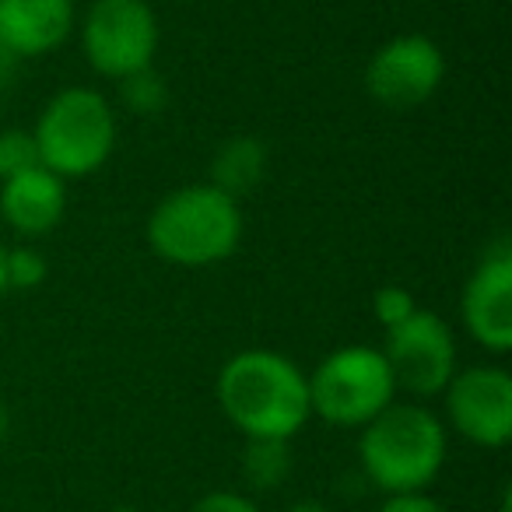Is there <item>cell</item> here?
<instances>
[{"label": "cell", "instance_id": "16", "mask_svg": "<svg viewBox=\"0 0 512 512\" xmlns=\"http://www.w3.org/2000/svg\"><path fill=\"white\" fill-rule=\"evenodd\" d=\"M39 162V148H36V137L32 130H0V183L25 169H36Z\"/></svg>", "mask_w": 512, "mask_h": 512}, {"label": "cell", "instance_id": "25", "mask_svg": "<svg viewBox=\"0 0 512 512\" xmlns=\"http://www.w3.org/2000/svg\"><path fill=\"white\" fill-rule=\"evenodd\" d=\"M109 512H141V509H134V505H116V509H109Z\"/></svg>", "mask_w": 512, "mask_h": 512}, {"label": "cell", "instance_id": "17", "mask_svg": "<svg viewBox=\"0 0 512 512\" xmlns=\"http://www.w3.org/2000/svg\"><path fill=\"white\" fill-rule=\"evenodd\" d=\"M4 271H8V288L15 292H32L50 278V264L46 256L32 246H15L4 256Z\"/></svg>", "mask_w": 512, "mask_h": 512}, {"label": "cell", "instance_id": "18", "mask_svg": "<svg viewBox=\"0 0 512 512\" xmlns=\"http://www.w3.org/2000/svg\"><path fill=\"white\" fill-rule=\"evenodd\" d=\"M414 309H418V302H414V295L407 292L404 285H383L376 295H372V313H376V320L383 330L400 327Z\"/></svg>", "mask_w": 512, "mask_h": 512}, {"label": "cell", "instance_id": "22", "mask_svg": "<svg viewBox=\"0 0 512 512\" xmlns=\"http://www.w3.org/2000/svg\"><path fill=\"white\" fill-rule=\"evenodd\" d=\"M285 512H334V509H330V505H323V502H316V498H302V502L288 505Z\"/></svg>", "mask_w": 512, "mask_h": 512}, {"label": "cell", "instance_id": "21", "mask_svg": "<svg viewBox=\"0 0 512 512\" xmlns=\"http://www.w3.org/2000/svg\"><path fill=\"white\" fill-rule=\"evenodd\" d=\"M18 67H22V60H18L15 53L8 50V46L0 43V88H11V85H15Z\"/></svg>", "mask_w": 512, "mask_h": 512}, {"label": "cell", "instance_id": "7", "mask_svg": "<svg viewBox=\"0 0 512 512\" xmlns=\"http://www.w3.org/2000/svg\"><path fill=\"white\" fill-rule=\"evenodd\" d=\"M383 358L393 372L397 390L411 397H439L453 379L456 365V334L439 313L414 309L400 327L386 330Z\"/></svg>", "mask_w": 512, "mask_h": 512}, {"label": "cell", "instance_id": "14", "mask_svg": "<svg viewBox=\"0 0 512 512\" xmlns=\"http://www.w3.org/2000/svg\"><path fill=\"white\" fill-rule=\"evenodd\" d=\"M295 460H292V442L288 439H246L242 449V477L249 488L256 491H274L288 481Z\"/></svg>", "mask_w": 512, "mask_h": 512}, {"label": "cell", "instance_id": "10", "mask_svg": "<svg viewBox=\"0 0 512 512\" xmlns=\"http://www.w3.org/2000/svg\"><path fill=\"white\" fill-rule=\"evenodd\" d=\"M463 330L491 355L512 351V242L484 246L460 299Z\"/></svg>", "mask_w": 512, "mask_h": 512}, {"label": "cell", "instance_id": "24", "mask_svg": "<svg viewBox=\"0 0 512 512\" xmlns=\"http://www.w3.org/2000/svg\"><path fill=\"white\" fill-rule=\"evenodd\" d=\"M4 435H8V407L0 404V439H4Z\"/></svg>", "mask_w": 512, "mask_h": 512}, {"label": "cell", "instance_id": "19", "mask_svg": "<svg viewBox=\"0 0 512 512\" xmlns=\"http://www.w3.org/2000/svg\"><path fill=\"white\" fill-rule=\"evenodd\" d=\"M190 512H260L253 498L239 495V491H207L204 498L190 505Z\"/></svg>", "mask_w": 512, "mask_h": 512}, {"label": "cell", "instance_id": "6", "mask_svg": "<svg viewBox=\"0 0 512 512\" xmlns=\"http://www.w3.org/2000/svg\"><path fill=\"white\" fill-rule=\"evenodd\" d=\"M158 15L148 0H92L81 18V53L109 81L151 67L158 53Z\"/></svg>", "mask_w": 512, "mask_h": 512}, {"label": "cell", "instance_id": "23", "mask_svg": "<svg viewBox=\"0 0 512 512\" xmlns=\"http://www.w3.org/2000/svg\"><path fill=\"white\" fill-rule=\"evenodd\" d=\"M4 256H8V249L0 246V299H4V292H8V271H4Z\"/></svg>", "mask_w": 512, "mask_h": 512}, {"label": "cell", "instance_id": "5", "mask_svg": "<svg viewBox=\"0 0 512 512\" xmlns=\"http://www.w3.org/2000/svg\"><path fill=\"white\" fill-rule=\"evenodd\" d=\"M309 379V411L330 428H365L397 400V383L383 351L351 344L316 365Z\"/></svg>", "mask_w": 512, "mask_h": 512}, {"label": "cell", "instance_id": "9", "mask_svg": "<svg viewBox=\"0 0 512 512\" xmlns=\"http://www.w3.org/2000/svg\"><path fill=\"white\" fill-rule=\"evenodd\" d=\"M446 78V57L428 36L407 32L383 43L365 64V92L386 109L425 106Z\"/></svg>", "mask_w": 512, "mask_h": 512}, {"label": "cell", "instance_id": "8", "mask_svg": "<svg viewBox=\"0 0 512 512\" xmlns=\"http://www.w3.org/2000/svg\"><path fill=\"white\" fill-rule=\"evenodd\" d=\"M456 435L481 449H502L512 439V376L502 365L456 369L439 393Z\"/></svg>", "mask_w": 512, "mask_h": 512}, {"label": "cell", "instance_id": "11", "mask_svg": "<svg viewBox=\"0 0 512 512\" xmlns=\"http://www.w3.org/2000/svg\"><path fill=\"white\" fill-rule=\"evenodd\" d=\"M74 0H0V43L18 60L60 50L74 32Z\"/></svg>", "mask_w": 512, "mask_h": 512}, {"label": "cell", "instance_id": "1", "mask_svg": "<svg viewBox=\"0 0 512 512\" xmlns=\"http://www.w3.org/2000/svg\"><path fill=\"white\" fill-rule=\"evenodd\" d=\"M214 397L235 432L246 439H288L309 425V379L292 358L249 348L218 372Z\"/></svg>", "mask_w": 512, "mask_h": 512}, {"label": "cell", "instance_id": "4", "mask_svg": "<svg viewBox=\"0 0 512 512\" xmlns=\"http://www.w3.org/2000/svg\"><path fill=\"white\" fill-rule=\"evenodd\" d=\"M116 109L95 88H60L36 120V148L43 169L60 179H85L99 172L116 151Z\"/></svg>", "mask_w": 512, "mask_h": 512}, {"label": "cell", "instance_id": "2", "mask_svg": "<svg viewBox=\"0 0 512 512\" xmlns=\"http://www.w3.org/2000/svg\"><path fill=\"white\" fill-rule=\"evenodd\" d=\"M446 449L449 435L439 414L421 404L393 400L383 414H376L362 428L358 463L372 488L386 495H404V491H425L439 477Z\"/></svg>", "mask_w": 512, "mask_h": 512}, {"label": "cell", "instance_id": "20", "mask_svg": "<svg viewBox=\"0 0 512 512\" xmlns=\"http://www.w3.org/2000/svg\"><path fill=\"white\" fill-rule=\"evenodd\" d=\"M379 512H449L439 498H432L428 491H404V495H386Z\"/></svg>", "mask_w": 512, "mask_h": 512}, {"label": "cell", "instance_id": "13", "mask_svg": "<svg viewBox=\"0 0 512 512\" xmlns=\"http://www.w3.org/2000/svg\"><path fill=\"white\" fill-rule=\"evenodd\" d=\"M267 144L253 134L228 137L211 158V186L228 193L232 200L253 193L267 176Z\"/></svg>", "mask_w": 512, "mask_h": 512}, {"label": "cell", "instance_id": "12", "mask_svg": "<svg viewBox=\"0 0 512 512\" xmlns=\"http://www.w3.org/2000/svg\"><path fill=\"white\" fill-rule=\"evenodd\" d=\"M67 214V183L57 172L25 169L0 183V218L8 221L18 235L39 239L50 235Z\"/></svg>", "mask_w": 512, "mask_h": 512}, {"label": "cell", "instance_id": "3", "mask_svg": "<svg viewBox=\"0 0 512 512\" xmlns=\"http://www.w3.org/2000/svg\"><path fill=\"white\" fill-rule=\"evenodd\" d=\"M239 200L211 183H190L165 193L148 218V246L172 267H214L242 242Z\"/></svg>", "mask_w": 512, "mask_h": 512}, {"label": "cell", "instance_id": "15", "mask_svg": "<svg viewBox=\"0 0 512 512\" xmlns=\"http://www.w3.org/2000/svg\"><path fill=\"white\" fill-rule=\"evenodd\" d=\"M116 85H120L123 106H127L134 116H148V120L151 116H162L172 102L169 81H165L155 67H141V71L120 78Z\"/></svg>", "mask_w": 512, "mask_h": 512}]
</instances>
